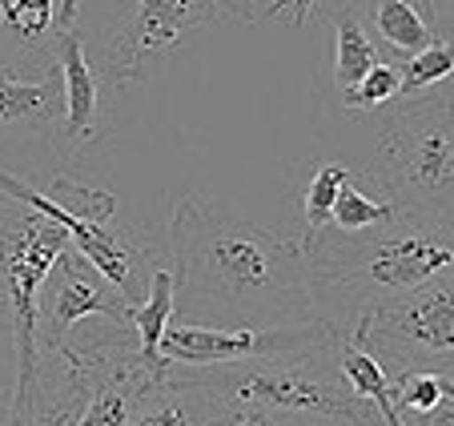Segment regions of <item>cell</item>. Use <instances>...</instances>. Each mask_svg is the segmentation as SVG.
<instances>
[{"label": "cell", "mask_w": 454, "mask_h": 426, "mask_svg": "<svg viewBox=\"0 0 454 426\" xmlns=\"http://www.w3.org/2000/svg\"><path fill=\"white\" fill-rule=\"evenodd\" d=\"M173 314L201 326H282L314 318L301 241H286L201 197L169 222Z\"/></svg>", "instance_id": "6da1fadb"}, {"label": "cell", "mask_w": 454, "mask_h": 426, "mask_svg": "<svg viewBox=\"0 0 454 426\" xmlns=\"http://www.w3.org/2000/svg\"><path fill=\"white\" fill-rule=\"evenodd\" d=\"M301 262L314 314L350 334L378 302L454 270V225L403 209L354 233L317 225L301 241Z\"/></svg>", "instance_id": "7a4b0ae2"}, {"label": "cell", "mask_w": 454, "mask_h": 426, "mask_svg": "<svg viewBox=\"0 0 454 426\" xmlns=\"http://www.w3.org/2000/svg\"><path fill=\"white\" fill-rule=\"evenodd\" d=\"M342 338V334H338ZM334 342L282 359L225 362V367H169V375L189 378L233 402H249L286 422H338V426H386L374 402L350 390L334 362Z\"/></svg>", "instance_id": "3957f363"}, {"label": "cell", "mask_w": 454, "mask_h": 426, "mask_svg": "<svg viewBox=\"0 0 454 426\" xmlns=\"http://www.w3.org/2000/svg\"><path fill=\"white\" fill-rule=\"evenodd\" d=\"M374 181L403 213L454 225V97H403L378 125Z\"/></svg>", "instance_id": "277c9868"}, {"label": "cell", "mask_w": 454, "mask_h": 426, "mask_svg": "<svg viewBox=\"0 0 454 426\" xmlns=\"http://www.w3.org/2000/svg\"><path fill=\"white\" fill-rule=\"evenodd\" d=\"M69 246V230L41 209L0 193V310L12 330V422H28L36 402V310H41V286L52 262Z\"/></svg>", "instance_id": "5b68a950"}, {"label": "cell", "mask_w": 454, "mask_h": 426, "mask_svg": "<svg viewBox=\"0 0 454 426\" xmlns=\"http://www.w3.org/2000/svg\"><path fill=\"white\" fill-rule=\"evenodd\" d=\"M350 338L382 362L386 375L438 370L454 378V270L378 302L354 322Z\"/></svg>", "instance_id": "8992f818"}, {"label": "cell", "mask_w": 454, "mask_h": 426, "mask_svg": "<svg viewBox=\"0 0 454 426\" xmlns=\"http://www.w3.org/2000/svg\"><path fill=\"white\" fill-rule=\"evenodd\" d=\"M338 326L326 318L282 326H201V322H169L161 338V359L169 367H225V362H257L282 359L298 350L326 346L338 338Z\"/></svg>", "instance_id": "52a82bcc"}, {"label": "cell", "mask_w": 454, "mask_h": 426, "mask_svg": "<svg viewBox=\"0 0 454 426\" xmlns=\"http://www.w3.org/2000/svg\"><path fill=\"white\" fill-rule=\"evenodd\" d=\"M217 0H129L121 25L105 44V73L113 85L145 81L149 68L177 49L181 36L217 17Z\"/></svg>", "instance_id": "ba28073f"}, {"label": "cell", "mask_w": 454, "mask_h": 426, "mask_svg": "<svg viewBox=\"0 0 454 426\" xmlns=\"http://www.w3.org/2000/svg\"><path fill=\"white\" fill-rule=\"evenodd\" d=\"M85 318H109L129 322V302L117 294V286L101 278L73 246L52 262L49 278L41 286V310H36V338L41 346H52Z\"/></svg>", "instance_id": "9c48e42d"}, {"label": "cell", "mask_w": 454, "mask_h": 426, "mask_svg": "<svg viewBox=\"0 0 454 426\" xmlns=\"http://www.w3.org/2000/svg\"><path fill=\"white\" fill-rule=\"evenodd\" d=\"M52 60L60 65V97H65V113H60V133L69 154L77 146H85L97 133V113H101V81H97L93 65L85 57L77 28H65L49 41Z\"/></svg>", "instance_id": "30bf717a"}, {"label": "cell", "mask_w": 454, "mask_h": 426, "mask_svg": "<svg viewBox=\"0 0 454 426\" xmlns=\"http://www.w3.org/2000/svg\"><path fill=\"white\" fill-rule=\"evenodd\" d=\"M60 113H65V97H60L57 60H49L41 73H25L17 65L0 68V133L57 125Z\"/></svg>", "instance_id": "8fae6325"}, {"label": "cell", "mask_w": 454, "mask_h": 426, "mask_svg": "<svg viewBox=\"0 0 454 426\" xmlns=\"http://www.w3.org/2000/svg\"><path fill=\"white\" fill-rule=\"evenodd\" d=\"M217 410H222V394L189 378L165 375L153 390L141 394L125 426H214Z\"/></svg>", "instance_id": "7c38bea8"}, {"label": "cell", "mask_w": 454, "mask_h": 426, "mask_svg": "<svg viewBox=\"0 0 454 426\" xmlns=\"http://www.w3.org/2000/svg\"><path fill=\"white\" fill-rule=\"evenodd\" d=\"M354 9H358L366 33L374 36V44H382L398 60L414 57L438 36L434 17L419 9V0H354Z\"/></svg>", "instance_id": "4fadbf2b"}, {"label": "cell", "mask_w": 454, "mask_h": 426, "mask_svg": "<svg viewBox=\"0 0 454 426\" xmlns=\"http://www.w3.org/2000/svg\"><path fill=\"white\" fill-rule=\"evenodd\" d=\"M173 265H165V257L153 265L149 273V290L141 302H129V326L137 330V346H141V362L157 375H169V362L161 359V338L173 322Z\"/></svg>", "instance_id": "5bb4252c"}, {"label": "cell", "mask_w": 454, "mask_h": 426, "mask_svg": "<svg viewBox=\"0 0 454 426\" xmlns=\"http://www.w3.org/2000/svg\"><path fill=\"white\" fill-rule=\"evenodd\" d=\"M334 362H338V370H342V378L350 383V390L362 394L366 402H374V410L382 414L386 426H403V418H398V410H395V378L386 375L382 362H378L366 346H358L350 334H342L334 346Z\"/></svg>", "instance_id": "9a60e30c"}, {"label": "cell", "mask_w": 454, "mask_h": 426, "mask_svg": "<svg viewBox=\"0 0 454 426\" xmlns=\"http://www.w3.org/2000/svg\"><path fill=\"white\" fill-rule=\"evenodd\" d=\"M330 17H334V89L346 93V89L358 85V77H366L382 57H378V44H374V36L366 33V25H362L354 0L334 4Z\"/></svg>", "instance_id": "2e32d148"}, {"label": "cell", "mask_w": 454, "mask_h": 426, "mask_svg": "<svg viewBox=\"0 0 454 426\" xmlns=\"http://www.w3.org/2000/svg\"><path fill=\"white\" fill-rule=\"evenodd\" d=\"M395 378V410L403 418V426L427 418L430 410H438L454 394V378L438 375V370H403Z\"/></svg>", "instance_id": "e0dca14e"}, {"label": "cell", "mask_w": 454, "mask_h": 426, "mask_svg": "<svg viewBox=\"0 0 454 426\" xmlns=\"http://www.w3.org/2000/svg\"><path fill=\"white\" fill-rule=\"evenodd\" d=\"M0 25L28 49H49L57 36V0H0Z\"/></svg>", "instance_id": "ac0fdd59"}, {"label": "cell", "mask_w": 454, "mask_h": 426, "mask_svg": "<svg viewBox=\"0 0 454 426\" xmlns=\"http://www.w3.org/2000/svg\"><path fill=\"white\" fill-rule=\"evenodd\" d=\"M398 73H403V97L427 93V89L442 85L446 77H454V41L434 36L427 49H419L414 57L398 60Z\"/></svg>", "instance_id": "d6986e66"}, {"label": "cell", "mask_w": 454, "mask_h": 426, "mask_svg": "<svg viewBox=\"0 0 454 426\" xmlns=\"http://www.w3.org/2000/svg\"><path fill=\"white\" fill-rule=\"evenodd\" d=\"M395 213H398V205L390 201V197H370L366 189H358V181L350 178L342 185V193H338V201L330 205L326 225L354 233V230H366V225L386 222V217H395Z\"/></svg>", "instance_id": "ffe728a7"}, {"label": "cell", "mask_w": 454, "mask_h": 426, "mask_svg": "<svg viewBox=\"0 0 454 426\" xmlns=\"http://www.w3.org/2000/svg\"><path fill=\"white\" fill-rule=\"evenodd\" d=\"M354 178L350 165L342 162H317L309 170V181L301 189V217H306V230H317V225H326L330 217V205L338 201L342 185Z\"/></svg>", "instance_id": "44dd1931"}, {"label": "cell", "mask_w": 454, "mask_h": 426, "mask_svg": "<svg viewBox=\"0 0 454 426\" xmlns=\"http://www.w3.org/2000/svg\"><path fill=\"white\" fill-rule=\"evenodd\" d=\"M338 97H342V105L350 113L382 109V105H390V101H398V97H403V73H398V65L378 60L366 77H358V85H350L346 93H338Z\"/></svg>", "instance_id": "7402d4cb"}, {"label": "cell", "mask_w": 454, "mask_h": 426, "mask_svg": "<svg viewBox=\"0 0 454 426\" xmlns=\"http://www.w3.org/2000/svg\"><path fill=\"white\" fill-rule=\"evenodd\" d=\"M214 426H294L286 418L270 414L262 406H249V402H233V398H222V410H217Z\"/></svg>", "instance_id": "603a6c76"}, {"label": "cell", "mask_w": 454, "mask_h": 426, "mask_svg": "<svg viewBox=\"0 0 454 426\" xmlns=\"http://www.w3.org/2000/svg\"><path fill=\"white\" fill-rule=\"evenodd\" d=\"M314 4L317 0H266V4H262V17H278V12H286L294 25H306V17H309Z\"/></svg>", "instance_id": "cb8c5ba5"}, {"label": "cell", "mask_w": 454, "mask_h": 426, "mask_svg": "<svg viewBox=\"0 0 454 426\" xmlns=\"http://www.w3.org/2000/svg\"><path fill=\"white\" fill-rule=\"evenodd\" d=\"M222 12H233L238 20H262V0H217Z\"/></svg>", "instance_id": "d4e9b609"}, {"label": "cell", "mask_w": 454, "mask_h": 426, "mask_svg": "<svg viewBox=\"0 0 454 426\" xmlns=\"http://www.w3.org/2000/svg\"><path fill=\"white\" fill-rule=\"evenodd\" d=\"M411 426H454V394L438 410H430L427 418H419V422H411Z\"/></svg>", "instance_id": "484cf974"}, {"label": "cell", "mask_w": 454, "mask_h": 426, "mask_svg": "<svg viewBox=\"0 0 454 426\" xmlns=\"http://www.w3.org/2000/svg\"><path fill=\"white\" fill-rule=\"evenodd\" d=\"M0 359L17 367V354H12V330H9V318H4V310H0Z\"/></svg>", "instance_id": "4316f807"}, {"label": "cell", "mask_w": 454, "mask_h": 426, "mask_svg": "<svg viewBox=\"0 0 454 426\" xmlns=\"http://www.w3.org/2000/svg\"><path fill=\"white\" fill-rule=\"evenodd\" d=\"M0 426H12V390L0 386Z\"/></svg>", "instance_id": "83f0119b"}, {"label": "cell", "mask_w": 454, "mask_h": 426, "mask_svg": "<svg viewBox=\"0 0 454 426\" xmlns=\"http://www.w3.org/2000/svg\"><path fill=\"white\" fill-rule=\"evenodd\" d=\"M12 426H36V422H12Z\"/></svg>", "instance_id": "f1b7e54d"}, {"label": "cell", "mask_w": 454, "mask_h": 426, "mask_svg": "<svg viewBox=\"0 0 454 426\" xmlns=\"http://www.w3.org/2000/svg\"><path fill=\"white\" fill-rule=\"evenodd\" d=\"M317 426H326V422H317Z\"/></svg>", "instance_id": "f546056e"}]
</instances>
